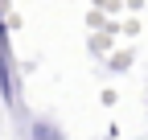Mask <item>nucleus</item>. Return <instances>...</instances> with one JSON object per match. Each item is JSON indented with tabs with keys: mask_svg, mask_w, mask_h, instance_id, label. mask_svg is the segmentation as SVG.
Returning a JSON list of instances; mask_svg holds the SVG:
<instances>
[{
	"mask_svg": "<svg viewBox=\"0 0 148 140\" xmlns=\"http://www.w3.org/2000/svg\"><path fill=\"white\" fill-rule=\"evenodd\" d=\"M0 99L8 103V107L21 103V78H16V62H12V41H8L4 4H0Z\"/></svg>",
	"mask_w": 148,
	"mask_h": 140,
	"instance_id": "nucleus-1",
	"label": "nucleus"
},
{
	"mask_svg": "<svg viewBox=\"0 0 148 140\" xmlns=\"http://www.w3.org/2000/svg\"><path fill=\"white\" fill-rule=\"evenodd\" d=\"M29 140H66L58 124H49V119H33L29 124Z\"/></svg>",
	"mask_w": 148,
	"mask_h": 140,
	"instance_id": "nucleus-2",
	"label": "nucleus"
}]
</instances>
